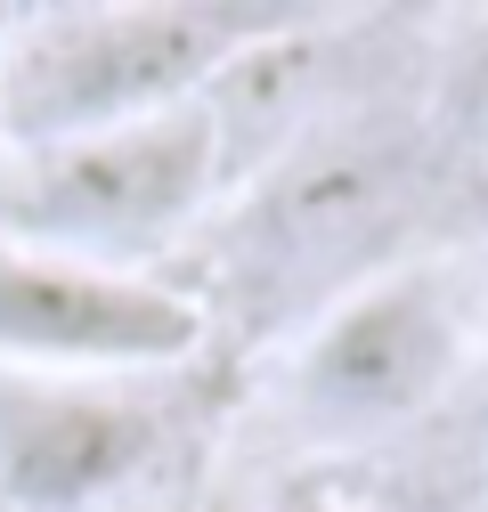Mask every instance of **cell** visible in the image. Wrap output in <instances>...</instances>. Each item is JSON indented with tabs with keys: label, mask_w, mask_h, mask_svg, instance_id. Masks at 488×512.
I'll return each instance as SVG.
<instances>
[{
	"label": "cell",
	"mask_w": 488,
	"mask_h": 512,
	"mask_svg": "<svg viewBox=\"0 0 488 512\" xmlns=\"http://www.w3.org/2000/svg\"><path fill=\"white\" fill-rule=\"evenodd\" d=\"M464 358V309L440 269L399 261L310 317L293 350V415L310 439H375L415 423Z\"/></svg>",
	"instance_id": "4"
},
{
	"label": "cell",
	"mask_w": 488,
	"mask_h": 512,
	"mask_svg": "<svg viewBox=\"0 0 488 512\" xmlns=\"http://www.w3.org/2000/svg\"><path fill=\"white\" fill-rule=\"evenodd\" d=\"M448 106H456V122H472V131H488V17L464 33V49H456V74H448Z\"/></svg>",
	"instance_id": "7"
},
{
	"label": "cell",
	"mask_w": 488,
	"mask_h": 512,
	"mask_svg": "<svg viewBox=\"0 0 488 512\" xmlns=\"http://www.w3.org/2000/svg\"><path fill=\"white\" fill-rule=\"evenodd\" d=\"M310 9L261 0H106V9H17L0 41V147H57L204 106L228 66L301 25Z\"/></svg>",
	"instance_id": "1"
},
{
	"label": "cell",
	"mask_w": 488,
	"mask_h": 512,
	"mask_svg": "<svg viewBox=\"0 0 488 512\" xmlns=\"http://www.w3.org/2000/svg\"><path fill=\"white\" fill-rule=\"evenodd\" d=\"M163 456V399L139 382L0 374V504L90 512Z\"/></svg>",
	"instance_id": "6"
},
{
	"label": "cell",
	"mask_w": 488,
	"mask_h": 512,
	"mask_svg": "<svg viewBox=\"0 0 488 512\" xmlns=\"http://www.w3.org/2000/svg\"><path fill=\"white\" fill-rule=\"evenodd\" d=\"M423 196H432V147L415 122H326L253 187L236 220V277L269 309L310 301L318 317L350 285L399 269Z\"/></svg>",
	"instance_id": "2"
},
{
	"label": "cell",
	"mask_w": 488,
	"mask_h": 512,
	"mask_svg": "<svg viewBox=\"0 0 488 512\" xmlns=\"http://www.w3.org/2000/svg\"><path fill=\"white\" fill-rule=\"evenodd\" d=\"M204 301L147 269H90L0 244V374L147 382L204 350Z\"/></svg>",
	"instance_id": "5"
},
{
	"label": "cell",
	"mask_w": 488,
	"mask_h": 512,
	"mask_svg": "<svg viewBox=\"0 0 488 512\" xmlns=\"http://www.w3.org/2000/svg\"><path fill=\"white\" fill-rule=\"evenodd\" d=\"M220 171L228 147L212 106H179L57 147H17L0 171V244H33L90 269H139L188 220H204Z\"/></svg>",
	"instance_id": "3"
}]
</instances>
